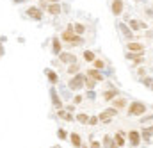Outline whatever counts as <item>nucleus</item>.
<instances>
[{
    "instance_id": "nucleus-1",
    "label": "nucleus",
    "mask_w": 153,
    "mask_h": 148,
    "mask_svg": "<svg viewBox=\"0 0 153 148\" xmlns=\"http://www.w3.org/2000/svg\"><path fill=\"white\" fill-rule=\"evenodd\" d=\"M126 111H128V116H144L146 111H148V105L144 102L135 100V102H130V105H128Z\"/></svg>"
},
{
    "instance_id": "nucleus-2",
    "label": "nucleus",
    "mask_w": 153,
    "mask_h": 148,
    "mask_svg": "<svg viewBox=\"0 0 153 148\" xmlns=\"http://www.w3.org/2000/svg\"><path fill=\"white\" fill-rule=\"evenodd\" d=\"M116 114H117V109H114V107H109V109H105V111H102L100 114H98V120L102 121V123H111L112 121V118H114Z\"/></svg>"
},
{
    "instance_id": "nucleus-3",
    "label": "nucleus",
    "mask_w": 153,
    "mask_h": 148,
    "mask_svg": "<svg viewBox=\"0 0 153 148\" xmlns=\"http://www.w3.org/2000/svg\"><path fill=\"white\" fill-rule=\"evenodd\" d=\"M126 50L132 54H144V45L139 41H128L126 43Z\"/></svg>"
},
{
    "instance_id": "nucleus-4",
    "label": "nucleus",
    "mask_w": 153,
    "mask_h": 148,
    "mask_svg": "<svg viewBox=\"0 0 153 148\" xmlns=\"http://www.w3.org/2000/svg\"><path fill=\"white\" fill-rule=\"evenodd\" d=\"M84 80H85V77L82 73H76V75H73V78L70 80V87L73 89V91H78L82 86H84Z\"/></svg>"
},
{
    "instance_id": "nucleus-5",
    "label": "nucleus",
    "mask_w": 153,
    "mask_h": 148,
    "mask_svg": "<svg viewBox=\"0 0 153 148\" xmlns=\"http://www.w3.org/2000/svg\"><path fill=\"white\" fill-rule=\"evenodd\" d=\"M123 9H125V2L123 0H112L111 2V11H112L114 16H119L123 13Z\"/></svg>"
},
{
    "instance_id": "nucleus-6",
    "label": "nucleus",
    "mask_w": 153,
    "mask_h": 148,
    "mask_svg": "<svg viewBox=\"0 0 153 148\" xmlns=\"http://www.w3.org/2000/svg\"><path fill=\"white\" fill-rule=\"evenodd\" d=\"M141 139L143 138H141V132L139 130H130L128 132V141H130L132 147H139L141 145Z\"/></svg>"
},
{
    "instance_id": "nucleus-7",
    "label": "nucleus",
    "mask_w": 153,
    "mask_h": 148,
    "mask_svg": "<svg viewBox=\"0 0 153 148\" xmlns=\"http://www.w3.org/2000/svg\"><path fill=\"white\" fill-rule=\"evenodd\" d=\"M59 61H61V63H64V64H73V63H76V57H75V54L61 52V54H59Z\"/></svg>"
},
{
    "instance_id": "nucleus-8",
    "label": "nucleus",
    "mask_w": 153,
    "mask_h": 148,
    "mask_svg": "<svg viewBox=\"0 0 153 148\" xmlns=\"http://www.w3.org/2000/svg\"><path fill=\"white\" fill-rule=\"evenodd\" d=\"M46 11H48L52 16H59L61 11H62V7H61L59 2H57V4H46Z\"/></svg>"
},
{
    "instance_id": "nucleus-9",
    "label": "nucleus",
    "mask_w": 153,
    "mask_h": 148,
    "mask_svg": "<svg viewBox=\"0 0 153 148\" xmlns=\"http://www.w3.org/2000/svg\"><path fill=\"white\" fill-rule=\"evenodd\" d=\"M126 105H128V102H126V98H123V96H117V98H114V100H112V107H114V109H117V111L125 109Z\"/></svg>"
},
{
    "instance_id": "nucleus-10",
    "label": "nucleus",
    "mask_w": 153,
    "mask_h": 148,
    "mask_svg": "<svg viewBox=\"0 0 153 148\" xmlns=\"http://www.w3.org/2000/svg\"><path fill=\"white\" fill-rule=\"evenodd\" d=\"M125 57H126V59H130V61H134V64H141V63H143L144 54H132V52H126V54H125Z\"/></svg>"
},
{
    "instance_id": "nucleus-11",
    "label": "nucleus",
    "mask_w": 153,
    "mask_h": 148,
    "mask_svg": "<svg viewBox=\"0 0 153 148\" xmlns=\"http://www.w3.org/2000/svg\"><path fill=\"white\" fill-rule=\"evenodd\" d=\"M76 36H78V34H75V31H70V29H66V31H64V32L61 34V37H62L64 41H68L70 45H71V43L75 41V37H76Z\"/></svg>"
},
{
    "instance_id": "nucleus-12",
    "label": "nucleus",
    "mask_w": 153,
    "mask_h": 148,
    "mask_svg": "<svg viewBox=\"0 0 153 148\" xmlns=\"http://www.w3.org/2000/svg\"><path fill=\"white\" fill-rule=\"evenodd\" d=\"M119 31L123 32V36L128 37L130 41H132V39H134V36H135V34H134V31H132V29H130L128 25H125V23H119Z\"/></svg>"
},
{
    "instance_id": "nucleus-13",
    "label": "nucleus",
    "mask_w": 153,
    "mask_h": 148,
    "mask_svg": "<svg viewBox=\"0 0 153 148\" xmlns=\"http://www.w3.org/2000/svg\"><path fill=\"white\" fill-rule=\"evenodd\" d=\"M27 14H29L32 20H41V18H43V13H41V9H38V7H29V9H27Z\"/></svg>"
},
{
    "instance_id": "nucleus-14",
    "label": "nucleus",
    "mask_w": 153,
    "mask_h": 148,
    "mask_svg": "<svg viewBox=\"0 0 153 148\" xmlns=\"http://www.w3.org/2000/svg\"><path fill=\"white\" fill-rule=\"evenodd\" d=\"M117 95H119L117 89H109V91L103 93V100H105V102H112L114 98H117Z\"/></svg>"
},
{
    "instance_id": "nucleus-15",
    "label": "nucleus",
    "mask_w": 153,
    "mask_h": 148,
    "mask_svg": "<svg viewBox=\"0 0 153 148\" xmlns=\"http://www.w3.org/2000/svg\"><path fill=\"white\" fill-rule=\"evenodd\" d=\"M52 52H53L55 55H59V54L62 52V45H61L59 37H53V39H52Z\"/></svg>"
},
{
    "instance_id": "nucleus-16",
    "label": "nucleus",
    "mask_w": 153,
    "mask_h": 148,
    "mask_svg": "<svg viewBox=\"0 0 153 148\" xmlns=\"http://www.w3.org/2000/svg\"><path fill=\"white\" fill-rule=\"evenodd\" d=\"M114 143H116V145H117L119 148L125 147V132H123V130H117V132H116V136H114Z\"/></svg>"
},
{
    "instance_id": "nucleus-17",
    "label": "nucleus",
    "mask_w": 153,
    "mask_h": 148,
    "mask_svg": "<svg viewBox=\"0 0 153 148\" xmlns=\"http://www.w3.org/2000/svg\"><path fill=\"white\" fill-rule=\"evenodd\" d=\"M87 77H91V78H94L96 82H102V80H103V75L100 73V70H94V68H91V70H87Z\"/></svg>"
},
{
    "instance_id": "nucleus-18",
    "label": "nucleus",
    "mask_w": 153,
    "mask_h": 148,
    "mask_svg": "<svg viewBox=\"0 0 153 148\" xmlns=\"http://www.w3.org/2000/svg\"><path fill=\"white\" fill-rule=\"evenodd\" d=\"M152 136H153V127L143 129V132H141V138H143L146 143H150V141H152Z\"/></svg>"
},
{
    "instance_id": "nucleus-19",
    "label": "nucleus",
    "mask_w": 153,
    "mask_h": 148,
    "mask_svg": "<svg viewBox=\"0 0 153 148\" xmlns=\"http://www.w3.org/2000/svg\"><path fill=\"white\" fill-rule=\"evenodd\" d=\"M50 95H52V102H53V105H55L57 109H62V102H61V98L57 96L55 89H50Z\"/></svg>"
},
{
    "instance_id": "nucleus-20",
    "label": "nucleus",
    "mask_w": 153,
    "mask_h": 148,
    "mask_svg": "<svg viewBox=\"0 0 153 148\" xmlns=\"http://www.w3.org/2000/svg\"><path fill=\"white\" fill-rule=\"evenodd\" d=\"M70 141L73 143V147H75V148H82V139H80V136H78L76 132H71V136H70Z\"/></svg>"
},
{
    "instance_id": "nucleus-21",
    "label": "nucleus",
    "mask_w": 153,
    "mask_h": 148,
    "mask_svg": "<svg viewBox=\"0 0 153 148\" xmlns=\"http://www.w3.org/2000/svg\"><path fill=\"white\" fill-rule=\"evenodd\" d=\"M45 73L48 75V80H50L52 84H57V82H59V77H57V73H55L53 70H45Z\"/></svg>"
},
{
    "instance_id": "nucleus-22",
    "label": "nucleus",
    "mask_w": 153,
    "mask_h": 148,
    "mask_svg": "<svg viewBox=\"0 0 153 148\" xmlns=\"http://www.w3.org/2000/svg\"><path fill=\"white\" fill-rule=\"evenodd\" d=\"M89 118H91V116H87L85 112L76 114V121H78V123H82V125H87V123H89Z\"/></svg>"
},
{
    "instance_id": "nucleus-23",
    "label": "nucleus",
    "mask_w": 153,
    "mask_h": 148,
    "mask_svg": "<svg viewBox=\"0 0 153 148\" xmlns=\"http://www.w3.org/2000/svg\"><path fill=\"white\" fill-rule=\"evenodd\" d=\"M84 86H85L87 89H94V87H96V80H94V78H91V77H85Z\"/></svg>"
},
{
    "instance_id": "nucleus-24",
    "label": "nucleus",
    "mask_w": 153,
    "mask_h": 148,
    "mask_svg": "<svg viewBox=\"0 0 153 148\" xmlns=\"http://www.w3.org/2000/svg\"><path fill=\"white\" fill-rule=\"evenodd\" d=\"M57 114H59V116H61L64 121H73V116H71L68 111H62V109H59V111H57Z\"/></svg>"
},
{
    "instance_id": "nucleus-25",
    "label": "nucleus",
    "mask_w": 153,
    "mask_h": 148,
    "mask_svg": "<svg viewBox=\"0 0 153 148\" xmlns=\"http://www.w3.org/2000/svg\"><path fill=\"white\" fill-rule=\"evenodd\" d=\"M78 70H80V64H78V63H73V64H70V66H68V73L70 75H73V73H78Z\"/></svg>"
},
{
    "instance_id": "nucleus-26",
    "label": "nucleus",
    "mask_w": 153,
    "mask_h": 148,
    "mask_svg": "<svg viewBox=\"0 0 153 148\" xmlns=\"http://www.w3.org/2000/svg\"><path fill=\"white\" fill-rule=\"evenodd\" d=\"M84 59H85L87 63H93L96 57H94V54H93L91 50H84Z\"/></svg>"
},
{
    "instance_id": "nucleus-27",
    "label": "nucleus",
    "mask_w": 153,
    "mask_h": 148,
    "mask_svg": "<svg viewBox=\"0 0 153 148\" xmlns=\"http://www.w3.org/2000/svg\"><path fill=\"white\" fill-rule=\"evenodd\" d=\"M128 25H130L132 31H139V29H141V23L135 22V20H130V18H128Z\"/></svg>"
},
{
    "instance_id": "nucleus-28",
    "label": "nucleus",
    "mask_w": 153,
    "mask_h": 148,
    "mask_svg": "<svg viewBox=\"0 0 153 148\" xmlns=\"http://www.w3.org/2000/svg\"><path fill=\"white\" fill-rule=\"evenodd\" d=\"M93 66H94V70H103L105 63H103L102 59H94V61H93Z\"/></svg>"
},
{
    "instance_id": "nucleus-29",
    "label": "nucleus",
    "mask_w": 153,
    "mask_h": 148,
    "mask_svg": "<svg viewBox=\"0 0 153 148\" xmlns=\"http://www.w3.org/2000/svg\"><path fill=\"white\" fill-rule=\"evenodd\" d=\"M73 29H75V34H78V36H80V34H84V31H85V27H84L82 23H75V25H73Z\"/></svg>"
},
{
    "instance_id": "nucleus-30",
    "label": "nucleus",
    "mask_w": 153,
    "mask_h": 148,
    "mask_svg": "<svg viewBox=\"0 0 153 148\" xmlns=\"http://www.w3.org/2000/svg\"><path fill=\"white\" fill-rule=\"evenodd\" d=\"M112 143H114V139H112L111 136H105V138H103V148H111Z\"/></svg>"
},
{
    "instance_id": "nucleus-31",
    "label": "nucleus",
    "mask_w": 153,
    "mask_h": 148,
    "mask_svg": "<svg viewBox=\"0 0 153 148\" xmlns=\"http://www.w3.org/2000/svg\"><path fill=\"white\" fill-rule=\"evenodd\" d=\"M98 123H100L98 116H91V118H89V123H87V125H93V127H94V125H98Z\"/></svg>"
},
{
    "instance_id": "nucleus-32",
    "label": "nucleus",
    "mask_w": 153,
    "mask_h": 148,
    "mask_svg": "<svg viewBox=\"0 0 153 148\" xmlns=\"http://www.w3.org/2000/svg\"><path fill=\"white\" fill-rule=\"evenodd\" d=\"M57 136H59L61 139H66V138H68V136H66V130H64V129H59V130H57Z\"/></svg>"
},
{
    "instance_id": "nucleus-33",
    "label": "nucleus",
    "mask_w": 153,
    "mask_h": 148,
    "mask_svg": "<svg viewBox=\"0 0 153 148\" xmlns=\"http://www.w3.org/2000/svg\"><path fill=\"white\" fill-rule=\"evenodd\" d=\"M143 84H144V86H152V84H153V78H150V77L143 78Z\"/></svg>"
},
{
    "instance_id": "nucleus-34",
    "label": "nucleus",
    "mask_w": 153,
    "mask_h": 148,
    "mask_svg": "<svg viewBox=\"0 0 153 148\" xmlns=\"http://www.w3.org/2000/svg\"><path fill=\"white\" fill-rule=\"evenodd\" d=\"M91 148H102V143L100 141H93L91 143Z\"/></svg>"
},
{
    "instance_id": "nucleus-35",
    "label": "nucleus",
    "mask_w": 153,
    "mask_h": 148,
    "mask_svg": "<svg viewBox=\"0 0 153 148\" xmlns=\"http://www.w3.org/2000/svg\"><path fill=\"white\" fill-rule=\"evenodd\" d=\"M152 120H153V116H146V118L143 116V120H141V123H148V121H152Z\"/></svg>"
},
{
    "instance_id": "nucleus-36",
    "label": "nucleus",
    "mask_w": 153,
    "mask_h": 148,
    "mask_svg": "<svg viewBox=\"0 0 153 148\" xmlns=\"http://www.w3.org/2000/svg\"><path fill=\"white\" fill-rule=\"evenodd\" d=\"M80 102H82V96H80V95H76V96H75V104H80Z\"/></svg>"
},
{
    "instance_id": "nucleus-37",
    "label": "nucleus",
    "mask_w": 153,
    "mask_h": 148,
    "mask_svg": "<svg viewBox=\"0 0 153 148\" xmlns=\"http://www.w3.org/2000/svg\"><path fill=\"white\" fill-rule=\"evenodd\" d=\"M66 111H68V112H71V111H75V105H68V107H66Z\"/></svg>"
},
{
    "instance_id": "nucleus-38",
    "label": "nucleus",
    "mask_w": 153,
    "mask_h": 148,
    "mask_svg": "<svg viewBox=\"0 0 153 148\" xmlns=\"http://www.w3.org/2000/svg\"><path fill=\"white\" fill-rule=\"evenodd\" d=\"M146 73V68H139V75H144Z\"/></svg>"
},
{
    "instance_id": "nucleus-39",
    "label": "nucleus",
    "mask_w": 153,
    "mask_h": 148,
    "mask_svg": "<svg viewBox=\"0 0 153 148\" xmlns=\"http://www.w3.org/2000/svg\"><path fill=\"white\" fill-rule=\"evenodd\" d=\"M46 2H48V4H57L59 0H46Z\"/></svg>"
},
{
    "instance_id": "nucleus-40",
    "label": "nucleus",
    "mask_w": 153,
    "mask_h": 148,
    "mask_svg": "<svg viewBox=\"0 0 153 148\" xmlns=\"http://www.w3.org/2000/svg\"><path fill=\"white\" fill-rule=\"evenodd\" d=\"M2 54H4V50H2V48H0V55H2Z\"/></svg>"
},
{
    "instance_id": "nucleus-41",
    "label": "nucleus",
    "mask_w": 153,
    "mask_h": 148,
    "mask_svg": "<svg viewBox=\"0 0 153 148\" xmlns=\"http://www.w3.org/2000/svg\"><path fill=\"white\" fill-rule=\"evenodd\" d=\"M150 87H152V91H153V84H152V86H150Z\"/></svg>"
}]
</instances>
